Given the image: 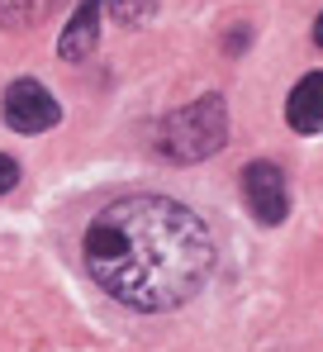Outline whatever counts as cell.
Wrapping results in <instances>:
<instances>
[{
    "instance_id": "obj_7",
    "label": "cell",
    "mask_w": 323,
    "mask_h": 352,
    "mask_svg": "<svg viewBox=\"0 0 323 352\" xmlns=\"http://www.w3.org/2000/svg\"><path fill=\"white\" fill-rule=\"evenodd\" d=\"M62 0H0V24L5 29H29V24H43Z\"/></svg>"
},
{
    "instance_id": "obj_5",
    "label": "cell",
    "mask_w": 323,
    "mask_h": 352,
    "mask_svg": "<svg viewBox=\"0 0 323 352\" xmlns=\"http://www.w3.org/2000/svg\"><path fill=\"white\" fill-rule=\"evenodd\" d=\"M96 43H100V0H81L71 24L57 38V53H62V62H86L96 53Z\"/></svg>"
},
{
    "instance_id": "obj_4",
    "label": "cell",
    "mask_w": 323,
    "mask_h": 352,
    "mask_svg": "<svg viewBox=\"0 0 323 352\" xmlns=\"http://www.w3.org/2000/svg\"><path fill=\"white\" fill-rule=\"evenodd\" d=\"M243 200H247V210H252L257 224H280V219L290 214V190H285L280 167L252 162V167L243 172Z\"/></svg>"
},
{
    "instance_id": "obj_8",
    "label": "cell",
    "mask_w": 323,
    "mask_h": 352,
    "mask_svg": "<svg viewBox=\"0 0 323 352\" xmlns=\"http://www.w3.org/2000/svg\"><path fill=\"white\" fill-rule=\"evenodd\" d=\"M153 10H157V0H109V14H114V24H124V29L148 24Z\"/></svg>"
},
{
    "instance_id": "obj_2",
    "label": "cell",
    "mask_w": 323,
    "mask_h": 352,
    "mask_svg": "<svg viewBox=\"0 0 323 352\" xmlns=\"http://www.w3.org/2000/svg\"><path fill=\"white\" fill-rule=\"evenodd\" d=\"M228 143V105L223 96H205L186 110L162 119L157 129V153L171 162H205Z\"/></svg>"
},
{
    "instance_id": "obj_3",
    "label": "cell",
    "mask_w": 323,
    "mask_h": 352,
    "mask_svg": "<svg viewBox=\"0 0 323 352\" xmlns=\"http://www.w3.org/2000/svg\"><path fill=\"white\" fill-rule=\"evenodd\" d=\"M5 124L14 129V133H43V129H53L62 110H57L53 91L48 86H38V81H14L10 91H5Z\"/></svg>"
},
{
    "instance_id": "obj_1",
    "label": "cell",
    "mask_w": 323,
    "mask_h": 352,
    "mask_svg": "<svg viewBox=\"0 0 323 352\" xmlns=\"http://www.w3.org/2000/svg\"><path fill=\"white\" fill-rule=\"evenodd\" d=\"M86 272L129 309L162 314L186 305L214 272L205 219L166 195H124L105 205L81 238Z\"/></svg>"
},
{
    "instance_id": "obj_9",
    "label": "cell",
    "mask_w": 323,
    "mask_h": 352,
    "mask_svg": "<svg viewBox=\"0 0 323 352\" xmlns=\"http://www.w3.org/2000/svg\"><path fill=\"white\" fill-rule=\"evenodd\" d=\"M14 181H19V162L0 153V195H5V190H14Z\"/></svg>"
},
{
    "instance_id": "obj_6",
    "label": "cell",
    "mask_w": 323,
    "mask_h": 352,
    "mask_svg": "<svg viewBox=\"0 0 323 352\" xmlns=\"http://www.w3.org/2000/svg\"><path fill=\"white\" fill-rule=\"evenodd\" d=\"M285 119H290L295 133H319L323 129V72L300 76V86L285 100Z\"/></svg>"
},
{
    "instance_id": "obj_10",
    "label": "cell",
    "mask_w": 323,
    "mask_h": 352,
    "mask_svg": "<svg viewBox=\"0 0 323 352\" xmlns=\"http://www.w3.org/2000/svg\"><path fill=\"white\" fill-rule=\"evenodd\" d=\"M314 43H319V48H323V14H319V19H314Z\"/></svg>"
}]
</instances>
